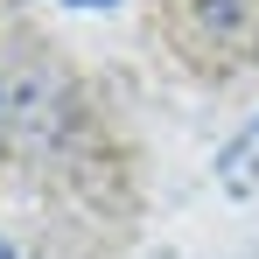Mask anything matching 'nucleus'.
Returning <instances> with one entry per match:
<instances>
[{"mask_svg": "<svg viewBox=\"0 0 259 259\" xmlns=\"http://www.w3.org/2000/svg\"><path fill=\"white\" fill-rule=\"evenodd\" d=\"M217 189H224V196H259V112L224 140V154H217Z\"/></svg>", "mask_w": 259, "mask_h": 259, "instance_id": "1", "label": "nucleus"}, {"mask_svg": "<svg viewBox=\"0 0 259 259\" xmlns=\"http://www.w3.org/2000/svg\"><path fill=\"white\" fill-rule=\"evenodd\" d=\"M189 35L210 49L245 42V0H189Z\"/></svg>", "mask_w": 259, "mask_h": 259, "instance_id": "2", "label": "nucleus"}, {"mask_svg": "<svg viewBox=\"0 0 259 259\" xmlns=\"http://www.w3.org/2000/svg\"><path fill=\"white\" fill-rule=\"evenodd\" d=\"M70 7H119V0H70Z\"/></svg>", "mask_w": 259, "mask_h": 259, "instance_id": "3", "label": "nucleus"}, {"mask_svg": "<svg viewBox=\"0 0 259 259\" xmlns=\"http://www.w3.org/2000/svg\"><path fill=\"white\" fill-rule=\"evenodd\" d=\"M7 112H14V98H7V91H0V119H7Z\"/></svg>", "mask_w": 259, "mask_h": 259, "instance_id": "4", "label": "nucleus"}, {"mask_svg": "<svg viewBox=\"0 0 259 259\" xmlns=\"http://www.w3.org/2000/svg\"><path fill=\"white\" fill-rule=\"evenodd\" d=\"M0 259H14V245H7V238H0Z\"/></svg>", "mask_w": 259, "mask_h": 259, "instance_id": "5", "label": "nucleus"}]
</instances>
